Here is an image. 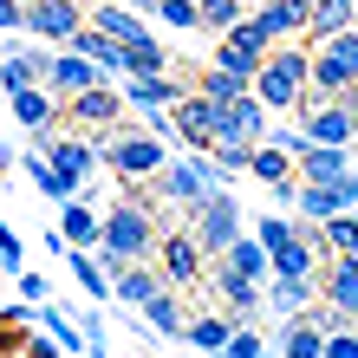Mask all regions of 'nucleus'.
<instances>
[{"label": "nucleus", "mask_w": 358, "mask_h": 358, "mask_svg": "<svg viewBox=\"0 0 358 358\" xmlns=\"http://www.w3.org/2000/svg\"><path fill=\"white\" fill-rule=\"evenodd\" d=\"M163 27H176V33H202V13H196V0H157L150 7Z\"/></svg>", "instance_id": "37"}, {"label": "nucleus", "mask_w": 358, "mask_h": 358, "mask_svg": "<svg viewBox=\"0 0 358 358\" xmlns=\"http://www.w3.org/2000/svg\"><path fill=\"white\" fill-rule=\"evenodd\" d=\"M267 352H273V345L261 339V332H255V326H241V332H235V339H228V345H222V358H267Z\"/></svg>", "instance_id": "42"}, {"label": "nucleus", "mask_w": 358, "mask_h": 358, "mask_svg": "<svg viewBox=\"0 0 358 358\" xmlns=\"http://www.w3.org/2000/svg\"><path fill=\"white\" fill-rule=\"evenodd\" d=\"M157 255H163V287L170 293H182V287H202L208 280V261H202V248L182 235V228H163V241H157Z\"/></svg>", "instance_id": "6"}, {"label": "nucleus", "mask_w": 358, "mask_h": 358, "mask_svg": "<svg viewBox=\"0 0 358 358\" xmlns=\"http://www.w3.org/2000/svg\"><path fill=\"white\" fill-rule=\"evenodd\" d=\"M300 137L320 150H352V111L345 104H306L300 111Z\"/></svg>", "instance_id": "10"}, {"label": "nucleus", "mask_w": 358, "mask_h": 358, "mask_svg": "<svg viewBox=\"0 0 358 358\" xmlns=\"http://www.w3.org/2000/svg\"><path fill=\"white\" fill-rule=\"evenodd\" d=\"M20 170H27V176H33V189H39V196H52L59 208H66V202H78V182H66L46 157H33V150H27V157H20Z\"/></svg>", "instance_id": "31"}, {"label": "nucleus", "mask_w": 358, "mask_h": 358, "mask_svg": "<svg viewBox=\"0 0 358 358\" xmlns=\"http://www.w3.org/2000/svg\"><path fill=\"white\" fill-rule=\"evenodd\" d=\"M255 20H261V33L273 39V46H287V39H300V33H306L313 0H267V7H261Z\"/></svg>", "instance_id": "13"}, {"label": "nucleus", "mask_w": 358, "mask_h": 358, "mask_svg": "<svg viewBox=\"0 0 358 358\" xmlns=\"http://www.w3.org/2000/svg\"><path fill=\"white\" fill-rule=\"evenodd\" d=\"M248 176H261L267 189H280V182H293V157L280 150V143H255V157H248Z\"/></svg>", "instance_id": "32"}, {"label": "nucleus", "mask_w": 358, "mask_h": 358, "mask_svg": "<svg viewBox=\"0 0 358 358\" xmlns=\"http://www.w3.org/2000/svg\"><path fill=\"white\" fill-rule=\"evenodd\" d=\"M20 358H59V345L46 339V332H27V345H20Z\"/></svg>", "instance_id": "46"}, {"label": "nucleus", "mask_w": 358, "mask_h": 358, "mask_svg": "<svg viewBox=\"0 0 358 358\" xmlns=\"http://www.w3.org/2000/svg\"><path fill=\"white\" fill-rule=\"evenodd\" d=\"M345 85H358V33H332V39H306V104H332Z\"/></svg>", "instance_id": "3"}, {"label": "nucleus", "mask_w": 358, "mask_h": 358, "mask_svg": "<svg viewBox=\"0 0 358 358\" xmlns=\"http://www.w3.org/2000/svg\"><path fill=\"white\" fill-rule=\"evenodd\" d=\"M293 235H300V228H293V222H287V215H267V222H255V241H261V248H267V255H273V248H287V241H293Z\"/></svg>", "instance_id": "41"}, {"label": "nucleus", "mask_w": 358, "mask_h": 358, "mask_svg": "<svg viewBox=\"0 0 358 358\" xmlns=\"http://www.w3.org/2000/svg\"><path fill=\"white\" fill-rule=\"evenodd\" d=\"M27 27L52 46H72V33L85 27V0H27Z\"/></svg>", "instance_id": "8"}, {"label": "nucleus", "mask_w": 358, "mask_h": 358, "mask_svg": "<svg viewBox=\"0 0 358 358\" xmlns=\"http://www.w3.org/2000/svg\"><path fill=\"white\" fill-rule=\"evenodd\" d=\"M352 150H358V111H352Z\"/></svg>", "instance_id": "51"}, {"label": "nucleus", "mask_w": 358, "mask_h": 358, "mask_svg": "<svg viewBox=\"0 0 358 358\" xmlns=\"http://www.w3.org/2000/svg\"><path fill=\"white\" fill-rule=\"evenodd\" d=\"M273 352H280V358H320V352H326V332L313 326V313H306V320H287Z\"/></svg>", "instance_id": "29"}, {"label": "nucleus", "mask_w": 358, "mask_h": 358, "mask_svg": "<svg viewBox=\"0 0 358 358\" xmlns=\"http://www.w3.org/2000/svg\"><path fill=\"white\" fill-rule=\"evenodd\" d=\"M352 176H358V150H352Z\"/></svg>", "instance_id": "52"}, {"label": "nucleus", "mask_w": 358, "mask_h": 358, "mask_svg": "<svg viewBox=\"0 0 358 358\" xmlns=\"http://www.w3.org/2000/svg\"><path fill=\"white\" fill-rule=\"evenodd\" d=\"M0 33H27V0H0Z\"/></svg>", "instance_id": "45"}, {"label": "nucleus", "mask_w": 358, "mask_h": 358, "mask_svg": "<svg viewBox=\"0 0 358 358\" xmlns=\"http://www.w3.org/2000/svg\"><path fill=\"white\" fill-rule=\"evenodd\" d=\"M352 170V150H320V143H306L300 157H293V182H320V189H332Z\"/></svg>", "instance_id": "14"}, {"label": "nucleus", "mask_w": 358, "mask_h": 358, "mask_svg": "<svg viewBox=\"0 0 358 358\" xmlns=\"http://www.w3.org/2000/svg\"><path fill=\"white\" fill-rule=\"evenodd\" d=\"M320 300L339 313V320H358V255H326V267H320Z\"/></svg>", "instance_id": "9"}, {"label": "nucleus", "mask_w": 358, "mask_h": 358, "mask_svg": "<svg viewBox=\"0 0 358 358\" xmlns=\"http://www.w3.org/2000/svg\"><path fill=\"white\" fill-rule=\"evenodd\" d=\"M117 7H131V13H150V7H157V0H117Z\"/></svg>", "instance_id": "49"}, {"label": "nucleus", "mask_w": 358, "mask_h": 358, "mask_svg": "<svg viewBox=\"0 0 358 358\" xmlns=\"http://www.w3.org/2000/svg\"><path fill=\"white\" fill-rule=\"evenodd\" d=\"M85 358H111V352H104V345H85Z\"/></svg>", "instance_id": "50"}, {"label": "nucleus", "mask_w": 358, "mask_h": 358, "mask_svg": "<svg viewBox=\"0 0 358 358\" xmlns=\"http://www.w3.org/2000/svg\"><path fill=\"white\" fill-rule=\"evenodd\" d=\"M320 358H358V320H339V326H332Z\"/></svg>", "instance_id": "40"}, {"label": "nucleus", "mask_w": 358, "mask_h": 358, "mask_svg": "<svg viewBox=\"0 0 358 358\" xmlns=\"http://www.w3.org/2000/svg\"><path fill=\"white\" fill-rule=\"evenodd\" d=\"M13 124H27V131H59V104L46 85H27V92H13Z\"/></svg>", "instance_id": "23"}, {"label": "nucleus", "mask_w": 358, "mask_h": 358, "mask_svg": "<svg viewBox=\"0 0 358 358\" xmlns=\"http://www.w3.org/2000/svg\"><path fill=\"white\" fill-rule=\"evenodd\" d=\"M352 33H358V20H352Z\"/></svg>", "instance_id": "53"}, {"label": "nucleus", "mask_w": 358, "mask_h": 358, "mask_svg": "<svg viewBox=\"0 0 358 358\" xmlns=\"http://www.w3.org/2000/svg\"><path fill=\"white\" fill-rule=\"evenodd\" d=\"M320 241H326V255H358V208L320 222Z\"/></svg>", "instance_id": "34"}, {"label": "nucleus", "mask_w": 358, "mask_h": 358, "mask_svg": "<svg viewBox=\"0 0 358 358\" xmlns=\"http://www.w3.org/2000/svg\"><path fill=\"white\" fill-rule=\"evenodd\" d=\"M182 235L202 248V261H208V255H228V248L241 241V202L228 196V189H215V196H208L196 215H189V228H182Z\"/></svg>", "instance_id": "5"}, {"label": "nucleus", "mask_w": 358, "mask_h": 358, "mask_svg": "<svg viewBox=\"0 0 358 358\" xmlns=\"http://www.w3.org/2000/svg\"><path fill=\"white\" fill-rule=\"evenodd\" d=\"M20 345H27V332H20V326H0V358H20Z\"/></svg>", "instance_id": "47"}, {"label": "nucleus", "mask_w": 358, "mask_h": 358, "mask_svg": "<svg viewBox=\"0 0 358 358\" xmlns=\"http://www.w3.org/2000/svg\"><path fill=\"white\" fill-rule=\"evenodd\" d=\"M189 313H182V293L163 287L157 300H143V339H182Z\"/></svg>", "instance_id": "19"}, {"label": "nucleus", "mask_w": 358, "mask_h": 358, "mask_svg": "<svg viewBox=\"0 0 358 358\" xmlns=\"http://www.w3.org/2000/svg\"><path fill=\"white\" fill-rule=\"evenodd\" d=\"M293 189H300V182H280V189H267V196H273V215H287V208H293Z\"/></svg>", "instance_id": "48"}, {"label": "nucleus", "mask_w": 358, "mask_h": 358, "mask_svg": "<svg viewBox=\"0 0 358 358\" xmlns=\"http://www.w3.org/2000/svg\"><path fill=\"white\" fill-rule=\"evenodd\" d=\"M235 332H241V326H235V320H228V313H196V320H189V326H182V339H189V345H196L202 358H222V345H228V339H235Z\"/></svg>", "instance_id": "22"}, {"label": "nucleus", "mask_w": 358, "mask_h": 358, "mask_svg": "<svg viewBox=\"0 0 358 358\" xmlns=\"http://www.w3.org/2000/svg\"><path fill=\"white\" fill-rule=\"evenodd\" d=\"M222 267L235 273V280H255V287H267V273H273V267H267V248H261L255 235H241L235 248H228V255H222Z\"/></svg>", "instance_id": "26"}, {"label": "nucleus", "mask_w": 358, "mask_h": 358, "mask_svg": "<svg viewBox=\"0 0 358 358\" xmlns=\"http://www.w3.org/2000/svg\"><path fill=\"white\" fill-rule=\"evenodd\" d=\"M66 267H72V280L85 287V300H111V280H104L98 255H85V248H66Z\"/></svg>", "instance_id": "33"}, {"label": "nucleus", "mask_w": 358, "mask_h": 358, "mask_svg": "<svg viewBox=\"0 0 358 358\" xmlns=\"http://www.w3.org/2000/svg\"><path fill=\"white\" fill-rule=\"evenodd\" d=\"M117 98L143 117V111H170L176 98H189V85H176V78H131V85H124Z\"/></svg>", "instance_id": "21"}, {"label": "nucleus", "mask_w": 358, "mask_h": 358, "mask_svg": "<svg viewBox=\"0 0 358 358\" xmlns=\"http://www.w3.org/2000/svg\"><path fill=\"white\" fill-rule=\"evenodd\" d=\"M255 104L261 111H300V98H306V39H287V46H273L261 59V72H255Z\"/></svg>", "instance_id": "4"}, {"label": "nucleus", "mask_w": 358, "mask_h": 358, "mask_svg": "<svg viewBox=\"0 0 358 358\" xmlns=\"http://www.w3.org/2000/svg\"><path fill=\"white\" fill-rule=\"evenodd\" d=\"M241 92H248V85H241V78H228V72H202V85H196V98H202V104H215V111H228Z\"/></svg>", "instance_id": "36"}, {"label": "nucleus", "mask_w": 358, "mask_h": 358, "mask_svg": "<svg viewBox=\"0 0 358 358\" xmlns=\"http://www.w3.org/2000/svg\"><path fill=\"white\" fill-rule=\"evenodd\" d=\"M46 66H52L46 52H27V46L13 39L7 59H0V85H7V98H13V92H27V85H46Z\"/></svg>", "instance_id": "18"}, {"label": "nucleus", "mask_w": 358, "mask_h": 358, "mask_svg": "<svg viewBox=\"0 0 358 358\" xmlns=\"http://www.w3.org/2000/svg\"><path fill=\"white\" fill-rule=\"evenodd\" d=\"M124 72H131V78H163V72H170V52H163L150 33H137L131 46H124Z\"/></svg>", "instance_id": "30"}, {"label": "nucleus", "mask_w": 358, "mask_h": 358, "mask_svg": "<svg viewBox=\"0 0 358 358\" xmlns=\"http://www.w3.org/2000/svg\"><path fill=\"white\" fill-rule=\"evenodd\" d=\"M0 267H7V273H20V267H27V248H20V235H13L7 222H0Z\"/></svg>", "instance_id": "43"}, {"label": "nucleus", "mask_w": 358, "mask_h": 358, "mask_svg": "<svg viewBox=\"0 0 358 358\" xmlns=\"http://www.w3.org/2000/svg\"><path fill=\"white\" fill-rule=\"evenodd\" d=\"M66 52H78V59H92V66H98L104 78H117V72H124V46H111V39H104V33H92V27H78Z\"/></svg>", "instance_id": "25"}, {"label": "nucleus", "mask_w": 358, "mask_h": 358, "mask_svg": "<svg viewBox=\"0 0 358 358\" xmlns=\"http://www.w3.org/2000/svg\"><path fill=\"white\" fill-rule=\"evenodd\" d=\"M163 293V273L143 261V267H124V273H111V300H124V306H137L143 313V300H157Z\"/></svg>", "instance_id": "24"}, {"label": "nucleus", "mask_w": 358, "mask_h": 358, "mask_svg": "<svg viewBox=\"0 0 358 358\" xmlns=\"http://www.w3.org/2000/svg\"><path fill=\"white\" fill-rule=\"evenodd\" d=\"M208 280H215V293H222V306H228V320H235V326H248V320L267 306V300H261V287H255V280H235L228 267H215Z\"/></svg>", "instance_id": "20"}, {"label": "nucleus", "mask_w": 358, "mask_h": 358, "mask_svg": "<svg viewBox=\"0 0 358 358\" xmlns=\"http://www.w3.org/2000/svg\"><path fill=\"white\" fill-rule=\"evenodd\" d=\"M196 13H202V33H228L241 20V0H196Z\"/></svg>", "instance_id": "39"}, {"label": "nucleus", "mask_w": 358, "mask_h": 358, "mask_svg": "<svg viewBox=\"0 0 358 358\" xmlns=\"http://www.w3.org/2000/svg\"><path fill=\"white\" fill-rule=\"evenodd\" d=\"M352 20H358V0H313L306 39H332V33H352Z\"/></svg>", "instance_id": "27"}, {"label": "nucleus", "mask_w": 358, "mask_h": 358, "mask_svg": "<svg viewBox=\"0 0 358 358\" xmlns=\"http://www.w3.org/2000/svg\"><path fill=\"white\" fill-rule=\"evenodd\" d=\"M157 241H163L157 215L131 196V189H124L117 208L104 215V241H98V267H104V280H111V273H124V267H143V261L157 255Z\"/></svg>", "instance_id": "1"}, {"label": "nucleus", "mask_w": 358, "mask_h": 358, "mask_svg": "<svg viewBox=\"0 0 358 358\" xmlns=\"http://www.w3.org/2000/svg\"><path fill=\"white\" fill-rule=\"evenodd\" d=\"M215 143H267V111L255 104V92H241L228 111H215Z\"/></svg>", "instance_id": "11"}, {"label": "nucleus", "mask_w": 358, "mask_h": 358, "mask_svg": "<svg viewBox=\"0 0 358 358\" xmlns=\"http://www.w3.org/2000/svg\"><path fill=\"white\" fill-rule=\"evenodd\" d=\"M215 189H228L222 176H215V163H208V157H170V163H163V176L157 182H143V189H131V196L143 202V208H150V202H170L176 208V215H196V208L208 202V196H215Z\"/></svg>", "instance_id": "2"}, {"label": "nucleus", "mask_w": 358, "mask_h": 358, "mask_svg": "<svg viewBox=\"0 0 358 358\" xmlns=\"http://www.w3.org/2000/svg\"><path fill=\"white\" fill-rule=\"evenodd\" d=\"M248 157H255V143H215V150H208V163H215L222 182L228 176H248Z\"/></svg>", "instance_id": "38"}, {"label": "nucleus", "mask_w": 358, "mask_h": 358, "mask_svg": "<svg viewBox=\"0 0 358 358\" xmlns=\"http://www.w3.org/2000/svg\"><path fill=\"white\" fill-rule=\"evenodd\" d=\"M98 85H111V78H104L92 59H78V52H59L52 66H46V92H52V98H66V104H72L78 92H98Z\"/></svg>", "instance_id": "12"}, {"label": "nucleus", "mask_w": 358, "mask_h": 358, "mask_svg": "<svg viewBox=\"0 0 358 358\" xmlns=\"http://www.w3.org/2000/svg\"><path fill=\"white\" fill-rule=\"evenodd\" d=\"M117 117H124V98H117L111 85H98V92H78V98L66 104V117H59V124H72L66 137H85V131H111Z\"/></svg>", "instance_id": "7"}, {"label": "nucleus", "mask_w": 358, "mask_h": 358, "mask_svg": "<svg viewBox=\"0 0 358 358\" xmlns=\"http://www.w3.org/2000/svg\"><path fill=\"white\" fill-rule=\"evenodd\" d=\"M85 27H92V33H104L111 46H131L137 33H150L131 7H117V0H98V7H85Z\"/></svg>", "instance_id": "15"}, {"label": "nucleus", "mask_w": 358, "mask_h": 358, "mask_svg": "<svg viewBox=\"0 0 358 358\" xmlns=\"http://www.w3.org/2000/svg\"><path fill=\"white\" fill-rule=\"evenodd\" d=\"M261 300L280 313V320H306V313L320 306V280H267Z\"/></svg>", "instance_id": "16"}, {"label": "nucleus", "mask_w": 358, "mask_h": 358, "mask_svg": "<svg viewBox=\"0 0 358 358\" xmlns=\"http://www.w3.org/2000/svg\"><path fill=\"white\" fill-rule=\"evenodd\" d=\"M59 241H66V248H85V255H98V241H104L98 208H92V202H66V208H59Z\"/></svg>", "instance_id": "17"}, {"label": "nucleus", "mask_w": 358, "mask_h": 358, "mask_svg": "<svg viewBox=\"0 0 358 358\" xmlns=\"http://www.w3.org/2000/svg\"><path fill=\"white\" fill-rule=\"evenodd\" d=\"M39 332H46V339H52L59 352H85V332H78V326H72L59 306H39Z\"/></svg>", "instance_id": "35"}, {"label": "nucleus", "mask_w": 358, "mask_h": 358, "mask_svg": "<svg viewBox=\"0 0 358 358\" xmlns=\"http://www.w3.org/2000/svg\"><path fill=\"white\" fill-rule=\"evenodd\" d=\"M20 300H27V306H46V273H39V267H20Z\"/></svg>", "instance_id": "44"}, {"label": "nucleus", "mask_w": 358, "mask_h": 358, "mask_svg": "<svg viewBox=\"0 0 358 358\" xmlns=\"http://www.w3.org/2000/svg\"><path fill=\"white\" fill-rule=\"evenodd\" d=\"M293 215H300V222H332V215H345V202H339V189L300 182V189H293Z\"/></svg>", "instance_id": "28"}]
</instances>
